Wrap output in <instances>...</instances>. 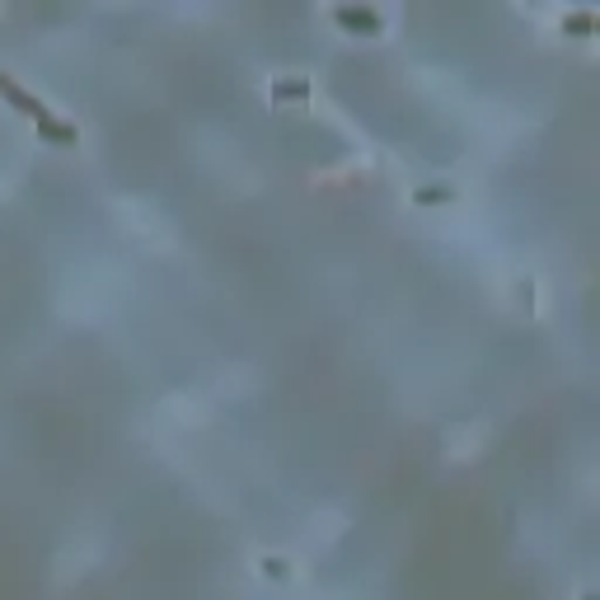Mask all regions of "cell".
I'll list each match as a JSON object with an SVG mask.
<instances>
[{
    "mask_svg": "<svg viewBox=\"0 0 600 600\" xmlns=\"http://www.w3.org/2000/svg\"><path fill=\"white\" fill-rule=\"evenodd\" d=\"M0 94H5V99L14 103V109L24 113V117H33V122H38V132H43L48 141H57V146H75V127H66V122H57V117L48 113V103H43V99H33L29 90H19L5 71H0Z\"/></svg>",
    "mask_w": 600,
    "mask_h": 600,
    "instance_id": "obj_1",
    "label": "cell"
},
{
    "mask_svg": "<svg viewBox=\"0 0 600 600\" xmlns=\"http://www.w3.org/2000/svg\"><path fill=\"white\" fill-rule=\"evenodd\" d=\"M338 24L347 29H361V33H380V14L376 10H334Z\"/></svg>",
    "mask_w": 600,
    "mask_h": 600,
    "instance_id": "obj_2",
    "label": "cell"
},
{
    "mask_svg": "<svg viewBox=\"0 0 600 600\" xmlns=\"http://www.w3.org/2000/svg\"><path fill=\"white\" fill-rule=\"evenodd\" d=\"M305 94H309L305 80H277L273 85V99H305Z\"/></svg>",
    "mask_w": 600,
    "mask_h": 600,
    "instance_id": "obj_3",
    "label": "cell"
},
{
    "mask_svg": "<svg viewBox=\"0 0 600 600\" xmlns=\"http://www.w3.org/2000/svg\"><path fill=\"white\" fill-rule=\"evenodd\" d=\"M568 29H577V33H591V14H572V19H568Z\"/></svg>",
    "mask_w": 600,
    "mask_h": 600,
    "instance_id": "obj_4",
    "label": "cell"
},
{
    "mask_svg": "<svg viewBox=\"0 0 600 600\" xmlns=\"http://www.w3.org/2000/svg\"><path fill=\"white\" fill-rule=\"evenodd\" d=\"M446 197H450L446 188H422V193H418V202H446Z\"/></svg>",
    "mask_w": 600,
    "mask_h": 600,
    "instance_id": "obj_5",
    "label": "cell"
}]
</instances>
